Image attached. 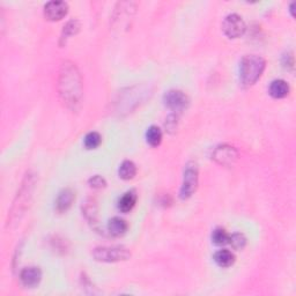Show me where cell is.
I'll list each match as a JSON object with an SVG mask.
<instances>
[{
  "label": "cell",
  "instance_id": "1",
  "mask_svg": "<svg viewBox=\"0 0 296 296\" xmlns=\"http://www.w3.org/2000/svg\"><path fill=\"white\" fill-rule=\"evenodd\" d=\"M80 73L73 63H65L59 74V95L67 107L76 109L82 96Z\"/></svg>",
  "mask_w": 296,
  "mask_h": 296
},
{
  "label": "cell",
  "instance_id": "2",
  "mask_svg": "<svg viewBox=\"0 0 296 296\" xmlns=\"http://www.w3.org/2000/svg\"><path fill=\"white\" fill-rule=\"evenodd\" d=\"M266 67L265 59L257 55H248L239 63V78L244 86H252L260 79Z\"/></svg>",
  "mask_w": 296,
  "mask_h": 296
},
{
  "label": "cell",
  "instance_id": "3",
  "mask_svg": "<svg viewBox=\"0 0 296 296\" xmlns=\"http://www.w3.org/2000/svg\"><path fill=\"white\" fill-rule=\"evenodd\" d=\"M93 257L97 262L118 263L131 258V252L124 246H102L94 249Z\"/></svg>",
  "mask_w": 296,
  "mask_h": 296
},
{
  "label": "cell",
  "instance_id": "4",
  "mask_svg": "<svg viewBox=\"0 0 296 296\" xmlns=\"http://www.w3.org/2000/svg\"><path fill=\"white\" fill-rule=\"evenodd\" d=\"M198 167L194 162H189L184 169L181 188V198L188 199L192 195L198 186Z\"/></svg>",
  "mask_w": 296,
  "mask_h": 296
},
{
  "label": "cell",
  "instance_id": "5",
  "mask_svg": "<svg viewBox=\"0 0 296 296\" xmlns=\"http://www.w3.org/2000/svg\"><path fill=\"white\" fill-rule=\"evenodd\" d=\"M245 29V22L238 14H229L222 23V30L228 38L241 37Z\"/></svg>",
  "mask_w": 296,
  "mask_h": 296
},
{
  "label": "cell",
  "instance_id": "6",
  "mask_svg": "<svg viewBox=\"0 0 296 296\" xmlns=\"http://www.w3.org/2000/svg\"><path fill=\"white\" fill-rule=\"evenodd\" d=\"M163 102L165 107L175 112H181L189 106V98L181 90H169L164 94Z\"/></svg>",
  "mask_w": 296,
  "mask_h": 296
},
{
  "label": "cell",
  "instance_id": "7",
  "mask_svg": "<svg viewBox=\"0 0 296 296\" xmlns=\"http://www.w3.org/2000/svg\"><path fill=\"white\" fill-rule=\"evenodd\" d=\"M67 3L60 2V0H54L44 6V16L49 21H60L67 15Z\"/></svg>",
  "mask_w": 296,
  "mask_h": 296
},
{
  "label": "cell",
  "instance_id": "8",
  "mask_svg": "<svg viewBox=\"0 0 296 296\" xmlns=\"http://www.w3.org/2000/svg\"><path fill=\"white\" fill-rule=\"evenodd\" d=\"M20 280L22 285L27 288H35L40 285L42 280V272L38 267L30 266L26 267L20 273Z\"/></svg>",
  "mask_w": 296,
  "mask_h": 296
},
{
  "label": "cell",
  "instance_id": "9",
  "mask_svg": "<svg viewBox=\"0 0 296 296\" xmlns=\"http://www.w3.org/2000/svg\"><path fill=\"white\" fill-rule=\"evenodd\" d=\"M213 158H214L216 162H219L220 164L230 165L234 163L235 160H236L237 153L233 147L224 145L216 148L214 154H213Z\"/></svg>",
  "mask_w": 296,
  "mask_h": 296
},
{
  "label": "cell",
  "instance_id": "10",
  "mask_svg": "<svg viewBox=\"0 0 296 296\" xmlns=\"http://www.w3.org/2000/svg\"><path fill=\"white\" fill-rule=\"evenodd\" d=\"M74 199H76V194L71 189L63 190L62 192H59L57 200H56V210L59 213L67 212L71 208Z\"/></svg>",
  "mask_w": 296,
  "mask_h": 296
},
{
  "label": "cell",
  "instance_id": "11",
  "mask_svg": "<svg viewBox=\"0 0 296 296\" xmlns=\"http://www.w3.org/2000/svg\"><path fill=\"white\" fill-rule=\"evenodd\" d=\"M129 225L124 219L121 217H112V219L108 222V232L110 233L112 236L120 237L128 232Z\"/></svg>",
  "mask_w": 296,
  "mask_h": 296
},
{
  "label": "cell",
  "instance_id": "12",
  "mask_svg": "<svg viewBox=\"0 0 296 296\" xmlns=\"http://www.w3.org/2000/svg\"><path fill=\"white\" fill-rule=\"evenodd\" d=\"M268 93L273 98H285L289 94V85L285 80H274L269 85Z\"/></svg>",
  "mask_w": 296,
  "mask_h": 296
},
{
  "label": "cell",
  "instance_id": "13",
  "mask_svg": "<svg viewBox=\"0 0 296 296\" xmlns=\"http://www.w3.org/2000/svg\"><path fill=\"white\" fill-rule=\"evenodd\" d=\"M138 195L136 193V191H128V192L121 195V198L118 202V208L120 212L123 213H129L133 210V207L136 206L137 204Z\"/></svg>",
  "mask_w": 296,
  "mask_h": 296
},
{
  "label": "cell",
  "instance_id": "14",
  "mask_svg": "<svg viewBox=\"0 0 296 296\" xmlns=\"http://www.w3.org/2000/svg\"><path fill=\"white\" fill-rule=\"evenodd\" d=\"M214 262L220 267H230L235 263V255L229 250H219L214 255Z\"/></svg>",
  "mask_w": 296,
  "mask_h": 296
},
{
  "label": "cell",
  "instance_id": "15",
  "mask_svg": "<svg viewBox=\"0 0 296 296\" xmlns=\"http://www.w3.org/2000/svg\"><path fill=\"white\" fill-rule=\"evenodd\" d=\"M137 174V167L132 161H124L123 163L120 164L118 175L124 181H130L136 176Z\"/></svg>",
  "mask_w": 296,
  "mask_h": 296
},
{
  "label": "cell",
  "instance_id": "16",
  "mask_svg": "<svg viewBox=\"0 0 296 296\" xmlns=\"http://www.w3.org/2000/svg\"><path fill=\"white\" fill-rule=\"evenodd\" d=\"M146 141L152 147H158L161 141H162V131L158 128V126L152 125L148 128L146 132Z\"/></svg>",
  "mask_w": 296,
  "mask_h": 296
},
{
  "label": "cell",
  "instance_id": "17",
  "mask_svg": "<svg viewBox=\"0 0 296 296\" xmlns=\"http://www.w3.org/2000/svg\"><path fill=\"white\" fill-rule=\"evenodd\" d=\"M229 236H230V235L227 232H226L225 229L216 228L214 232L212 233V241H213V243H214L215 245L222 246V245L228 244Z\"/></svg>",
  "mask_w": 296,
  "mask_h": 296
},
{
  "label": "cell",
  "instance_id": "18",
  "mask_svg": "<svg viewBox=\"0 0 296 296\" xmlns=\"http://www.w3.org/2000/svg\"><path fill=\"white\" fill-rule=\"evenodd\" d=\"M102 137L100 136L97 132H90L85 137V147L87 150H96V148L101 145Z\"/></svg>",
  "mask_w": 296,
  "mask_h": 296
},
{
  "label": "cell",
  "instance_id": "19",
  "mask_svg": "<svg viewBox=\"0 0 296 296\" xmlns=\"http://www.w3.org/2000/svg\"><path fill=\"white\" fill-rule=\"evenodd\" d=\"M228 244L232 245L235 250H242L246 245V237L241 233H235L229 236Z\"/></svg>",
  "mask_w": 296,
  "mask_h": 296
},
{
  "label": "cell",
  "instance_id": "20",
  "mask_svg": "<svg viewBox=\"0 0 296 296\" xmlns=\"http://www.w3.org/2000/svg\"><path fill=\"white\" fill-rule=\"evenodd\" d=\"M80 30V23L78 22L77 20H72L69 21V22L65 26L64 30H63V34H62V41H66L67 38H69L73 35H76L78 32Z\"/></svg>",
  "mask_w": 296,
  "mask_h": 296
},
{
  "label": "cell",
  "instance_id": "21",
  "mask_svg": "<svg viewBox=\"0 0 296 296\" xmlns=\"http://www.w3.org/2000/svg\"><path fill=\"white\" fill-rule=\"evenodd\" d=\"M89 185H90V188H93L95 190H101L103 188H106L107 182H106V180H104L103 177L96 175V176H94V177L90 178Z\"/></svg>",
  "mask_w": 296,
  "mask_h": 296
}]
</instances>
